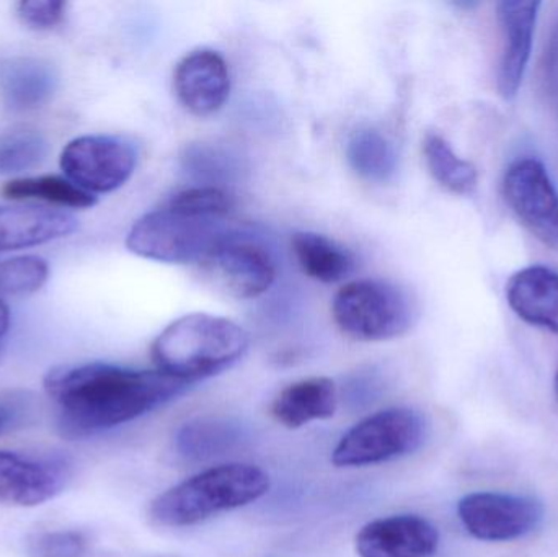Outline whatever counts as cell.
I'll use <instances>...</instances> for the list:
<instances>
[{
  "instance_id": "obj_28",
  "label": "cell",
  "mask_w": 558,
  "mask_h": 557,
  "mask_svg": "<svg viewBox=\"0 0 558 557\" xmlns=\"http://www.w3.org/2000/svg\"><path fill=\"white\" fill-rule=\"evenodd\" d=\"M16 399H0V435L12 428L20 415V408Z\"/></svg>"
},
{
  "instance_id": "obj_5",
  "label": "cell",
  "mask_w": 558,
  "mask_h": 557,
  "mask_svg": "<svg viewBox=\"0 0 558 557\" xmlns=\"http://www.w3.org/2000/svg\"><path fill=\"white\" fill-rule=\"evenodd\" d=\"M225 219L198 218L166 208L147 213L128 232L133 254L166 264H202L228 235Z\"/></svg>"
},
{
  "instance_id": "obj_29",
  "label": "cell",
  "mask_w": 558,
  "mask_h": 557,
  "mask_svg": "<svg viewBox=\"0 0 558 557\" xmlns=\"http://www.w3.org/2000/svg\"><path fill=\"white\" fill-rule=\"evenodd\" d=\"M10 327V311L7 304L0 300V346H2L3 337L9 332Z\"/></svg>"
},
{
  "instance_id": "obj_13",
  "label": "cell",
  "mask_w": 558,
  "mask_h": 557,
  "mask_svg": "<svg viewBox=\"0 0 558 557\" xmlns=\"http://www.w3.org/2000/svg\"><path fill=\"white\" fill-rule=\"evenodd\" d=\"M173 87L180 104L196 117H208L225 107L231 75L225 58L211 49L190 52L177 65Z\"/></svg>"
},
{
  "instance_id": "obj_10",
  "label": "cell",
  "mask_w": 558,
  "mask_h": 557,
  "mask_svg": "<svg viewBox=\"0 0 558 557\" xmlns=\"http://www.w3.org/2000/svg\"><path fill=\"white\" fill-rule=\"evenodd\" d=\"M199 265L216 288L238 300L267 293L277 277L267 251L235 238L219 242Z\"/></svg>"
},
{
  "instance_id": "obj_30",
  "label": "cell",
  "mask_w": 558,
  "mask_h": 557,
  "mask_svg": "<svg viewBox=\"0 0 558 557\" xmlns=\"http://www.w3.org/2000/svg\"><path fill=\"white\" fill-rule=\"evenodd\" d=\"M554 391H556V398H557V402H558V370H557L556 379H554Z\"/></svg>"
},
{
  "instance_id": "obj_15",
  "label": "cell",
  "mask_w": 558,
  "mask_h": 557,
  "mask_svg": "<svg viewBox=\"0 0 558 557\" xmlns=\"http://www.w3.org/2000/svg\"><path fill=\"white\" fill-rule=\"evenodd\" d=\"M507 301L524 323L558 334V271L554 268L531 265L511 275Z\"/></svg>"
},
{
  "instance_id": "obj_22",
  "label": "cell",
  "mask_w": 558,
  "mask_h": 557,
  "mask_svg": "<svg viewBox=\"0 0 558 557\" xmlns=\"http://www.w3.org/2000/svg\"><path fill=\"white\" fill-rule=\"evenodd\" d=\"M348 160L363 179L383 183L397 169V154L386 136L376 130H360L348 143Z\"/></svg>"
},
{
  "instance_id": "obj_8",
  "label": "cell",
  "mask_w": 558,
  "mask_h": 557,
  "mask_svg": "<svg viewBox=\"0 0 558 557\" xmlns=\"http://www.w3.org/2000/svg\"><path fill=\"white\" fill-rule=\"evenodd\" d=\"M501 189L518 221L546 247L558 251V192L544 164L534 157L514 160Z\"/></svg>"
},
{
  "instance_id": "obj_2",
  "label": "cell",
  "mask_w": 558,
  "mask_h": 557,
  "mask_svg": "<svg viewBox=\"0 0 558 557\" xmlns=\"http://www.w3.org/2000/svg\"><path fill=\"white\" fill-rule=\"evenodd\" d=\"M248 346V334L239 324L209 314H189L157 336L150 353L159 372L192 385L231 368Z\"/></svg>"
},
{
  "instance_id": "obj_25",
  "label": "cell",
  "mask_w": 558,
  "mask_h": 557,
  "mask_svg": "<svg viewBox=\"0 0 558 557\" xmlns=\"http://www.w3.org/2000/svg\"><path fill=\"white\" fill-rule=\"evenodd\" d=\"M167 206L198 218L226 219L232 209V198L216 186H195L177 193Z\"/></svg>"
},
{
  "instance_id": "obj_27",
  "label": "cell",
  "mask_w": 558,
  "mask_h": 557,
  "mask_svg": "<svg viewBox=\"0 0 558 557\" xmlns=\"http://www.w3.org/2000/svg\"><path fill=\"white\" fill-rule=\"evenodd\" d=\"M68 3L54 0H29L16 3V15L23 25L38 32L58 26L64 20Z\"/></svg>"
},
{
  "instance_id": "obj_21",
  "label": "cell",
  "mask_w": 558,
  "mask_h": 557,
  "mask_svg": "<svg viewBox=\"0 0 558 557\" xmlns=\"http://www.w3.org/2000/svg\"><path fill=\"white\" fill-rule=\"evenodd\" d=\"M5 198L23 202L38 199L51 205L68 208H92L97 205V196L75 186L71 180L58 175L26 177L7 182L0 190Z\"/></svg>"
},
{
  "instance_id": "obj_3",
  "label": "cell",
  "mask_w": 558,
  "mask_h": 557,
  "mask_svg": "<svg viewBox=\"0 0 558 557\" xmlns=\"http://www.w3.org/2000/svg\"><path fill=\"white\" fill-rule=\"evenodd\" d=\"M270 491L262 468L229 463L209 468L170 487L149 506V519L162 529H185L222 512L257 502Z\"/></svg>"
},
{
  "instance_id": "obj_4",
  "label": "cell",
  "mask_w": 558,
  "mask_h": 557,
  "mask_svg": "<svg viewBox=\"0 0 558 557\" xmlns=\"http://www.w3.org/2000/svg\"><path fill=\"white\" fill-rule=\"evenodd\" d=\"M335 324L361 342H383L405 336L415 323V307L402 288L380 280L344 284L335 294Z\"/></svg>"
},
{
  "instance_id": "obj_19",
  "label": "cell",
  "mask_w": 558,
  "mask_h": 557,
  "mask_svg": "<svg viewBox=\"0 0 558 557\" xmlns=\"http://www.w3.org/2000/svg\"><path fill=\"white\" fill-rule=\"evenodd\" d=\"M292 251L302 271L322 283H338L353 271L350 252L325 235L298 232L292 238Z\"/></svg>"
},
{
  "instance_id": "obj_6",
  "label": "cell",
  "mask_w": 558,
  "mask_h": 557,
  "mask_svg": "<svg viewBox=\"0 0 558 557\" xmlns=\"http://www.w3.org/2000/svg\"><path fill=\"white\" fill-rule=\"evenodd\" d=\"M426 422L418 412L390 408L367 415L341 437L331 453L337 468H363L405 457L422 447Z\"/></svg>"
},
{
  "instance_id": "obj_16",
  "label": "cell",
  "mask_w": 558,
  "mask_h": 557,
  "mask_svg": "<svg viewBox=\"0 0 558 557\" xmlns=\"http://www.w3.org/2000/svg\"><path fill=\"white\" fill-rule=\"evenodd\" d=\"M75 229L77 219L68 213L35 205L0 206V252L68 238Z\"/></svg>"
},
{
  "instance_id": "obj_24",
  "label": "cell",
  "mask_w": 558,
  "mask_h": 557,
  "mask_svg": "<svg viewBox=\"0 0 558 557\" xmlns=\"http://www.w3.org/2000/svg\"><path fill=\"white\" fill-rule=\"evenodd\" d=\"M48 277V264L36 255L0 262V296H28L41 290Z\"/></svg>"
},
{
  "instance_id": "obj_9",
  "label": "cell",
  "mask_w": 558,
  "mask_h": 557,
  "mask_svg": "<svg viewBox=\"0 0 558 557\" xmlns=\"http://www.w3.org/2000/svg\"><path fill=\"white\" fill-rule=\"evenodd\" d=\"M458 516L469 535L475 540L517 542L539 529L544 506L530 496L474 493L459 500Z\"/></svg>"
},
{
  "instance_id": "obj_17",
  "label": "cell",
  "mask_w": 558,
  "mask_h": 557,
  "mask_svg": "<svg viewBox=\"0 0 558 557\" xmlns=\"http://www.w3.org/2000/svg\"><path fill=\"white\" fill-rule=\"evenodd\" d=\"M54 65L36 58L0 59V100L12 111H29L51 100L58 88Z\"/></svg>"
},
{
  "instance_id": "obj_26",
  "label": "cell",
  "mask_w": 558,
  "mask_h": 557,
  "mask_svg": "<svg viewBox=\"0 0 558 557\" xmlns=\"http://www.w3.org/2000/svg\"><path fill=\"white\" fill-rule=\"evenodd\" d=\"M87 552V540L74 530L43 533L32 543V555L35 557H84Z\"/></svg>"
},
{
  "instance_id": "obj_7",
  "label": "cell",
  "mask_w": 558,
  "mask_h": 557,
  "mask_svg": "<svg viewBox=\"0 0 558 557\" xmlns=\"http://www.w3.org/2000/svg\"><path fill=\"white\" fill-rule=\"evenodd\" d=\"M59 164L65 179L95 196L114 192L131 179L137 166V150L124 137L92 134L72 140Z\"/></svg>"
},
{
  "instance_id": "obj_11",
  "label": "cell",
  "mask_w": 558,
  "mask_h": 557,
  "mask_svg": "<svg viewBox=\"0 0 558 557\" xmlns=\"http://www.w3.org/2000/svg\"><path fill=\"white\" fill-rule=\"evenodd\" d=\"M69 467L58 458L23 457L0 451V504L36 507L64 491Z\"/></svg>"
},
{
  "instance_id": "obj_12",
  "label": "cell",
  "mask_w": 558,
  "mask_h": 557,
  "mask_svg": "<svg viewBox=\"0 0 558 557\" xmlns=\"http://www.w3.org/2000/svg\"><path fill=\"white\" fill-rule=\"evenodd\" d=\"M354 543L360 557H433L439 533L423 517L392 516L364 525Z\"/></svg>"
},
{
  "instance_id": "obj_23",
  "label": "cell",
  "mask_w": 558,
  "mask_h": 557,
  "mask_svg": "<svg viewBox=\"0 0 558 557\" xmlns=\"http://www.w3.org/2000/svg\"><path fill=\"white\" fill-rule=\"evenodd\" d=\"M48 140L29 128L0 134V175L25 172L39 166L48 156Z\"/></svg>"
},
{
  "instance_id": "obj_14",
  "label": "cell",
  "mask_w": 558,
  "mask_h": 557,
  "mask_svg": "<svg viewBox=\"0 0 558 557\" xmlns=\"http://www.w3.org/2000/svg\"><path fill=\"white\" fill-rule=\"evenodd\" d=\"M497 9L501 29L497 87L501 97L511 100L517 97L526 74L541 3L505 0Z\"/></svg>"
},
{
  "instance_id": "obj_18",
  "label": "cell",
  "mask_w": 558,
  "mask_h": 557,
  "mask_svg": "<svg viewBox=\"0 0 558 557\" xmlns=\"http://www.w3.org/2000/svg\"><path fill=\"white\" fill-rule=\"evenodd\" d=\"M338 408V391L333 379H301L286 386L271 404V415L282 427L301 428L311 422L328 421Z\"/></svg>"
},
{
  "instance_id": "obj_20",
  "label": "cell",
  "mask_w": 558,
  "mask_h": 557,
  "mask_svg": "<svg viewBox=\"0 0 558 557\" xmlns=\"http://www.w3.org/2000/svg\"><path fill=\"white\" fill-rule=\"evenodd\" d=\"M423 154L433 179L449 192L472 195L477 190L478 173L474 164L459 157L445 137L426 134Z\"/></svg>"
},
{
  "instance_id": "obj_1",
  "label": "cell",
  "mask_w": 558,
  "mask_h": 557,
  "mask_svg": "<svg viewBox=\"0 0 558 557\" xmlns=\"http://www.w3.org/2000/svg\"><path fill=\"white\" fill-rule=\"evenodd\" d=\"M189 383L159 370H131L107 363L61 366L45 378L69 437H87L134 421L182 395Z\"/></svg>"
}]
</instances>
